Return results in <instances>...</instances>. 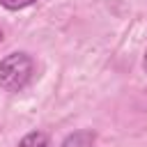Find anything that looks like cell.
<instances>
[{
    "instance_id": "cell-1",
    "label": "cell",
    "mask_w": 147,
    "mask_h": 147,
    "mask_svg": "<svg viewBox=\"0 0 147 147\" xmlns=\"http://www.w3.org/2000/svg\"><path fill=\"white\" fill-rule=\"evenodd\" d=\"M34 74V62L28 53H9L0 60V87L7 92H21Z\"/></svg>"
},
{
    "instance_id": "cell-2",
    "label": "cell",
    "mask_w": 147,
    "mask_h": 147,
    "mask_svg": "<svg viewBox=\"0 0 147 147\" xmlns=\"http://www.w3.org/2000/svg\"><path fill=\"white\" fill-rule=\"evenodd\" d=\"M96 140V136L87 129H80V131H74L69 133L64 140H62V147H92Z\"/></svg>"
},
{
    "instance_id": "cell-3",
    "label": "cell",
    "mask_w": 147,
    "mask_h": 147,
    "mask_svg": "<svg viewBox=\"0 0 147 147\" xmlns=\"http://www.w3.org/2000/svg\"><path fill=\"white\" fill-rule=\"evenodd\" d=\"M18 147H48V136L44 131H30L21 138Z\"/></svg>"
},
{
    "instance_id": "cell-4",
    "label": "cell",
    "mask_w": 147,
    "mask_h": 147,
    "mask_svg": "<svg viewBox=\"0 0 147 147\" xmlns=\"http://www.w3.org/2000/svg\"><path fill=\"white\" fill-rule=\"evenodd\" d=\"M37 0H0V5L5 7V9H11V11H16V9H25V7H30V5H34Z\"/></svg>"
},
{
    "instance_id": "cell-5",
    "label": "cell",
    "mask_w": 147,
    "mask_h": 147,
    "mask_svg": "<svg viewBox=\"0 0 147 147\" xmlns=\"http://www.w3.org/2000/svg\"><path fill=\"white\" fill-rule=\"evenodd\" d=\"M142 69L147 71V51H145V55H142Z\"/></svg>"
},
{
    "instance_id": "cell-6",
    "label": "cell",
    "mask_w": 147,
    "mask_h": 147,
    "mask_svg": "<svg viewBox=\"0 0 147 147\" xmlns=\"http://www.w3.org/2000/svg\"><path fill=\"white\" fill-rule=\"evenodd\" d=\"M2 39H5V32H2V28H0V44H2Z\"/></svg>"
}]
</instances>
